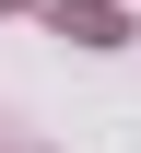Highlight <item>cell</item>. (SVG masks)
<instances>
[{"instance_id":"cell-1","label":"cell","mask_w":141,"mask_h":153,"mask_svg":"<svg viewBox=\"0 0 141 153\" xmlns=\"http://www.w3.org/2000/svg\"><path fill=\"white\" fill-rule=\"evenodd\" d=\"M47 12V36H71V47H129V12L118 0H35Z\"/></svg>"},{"instance_id":"cell-2","label":"cell","mask_w":141,"mask_h":153,"mask_svg":"<svg viewBox=\"0 0 141 153\" xmlns=\"http://www.w3.org/2000/svg\"><path fill=\"white\" fill-rule=\"evenodd\" d=\"M0 12H35V0H0Z\"/></svg>"}]
</instances>
